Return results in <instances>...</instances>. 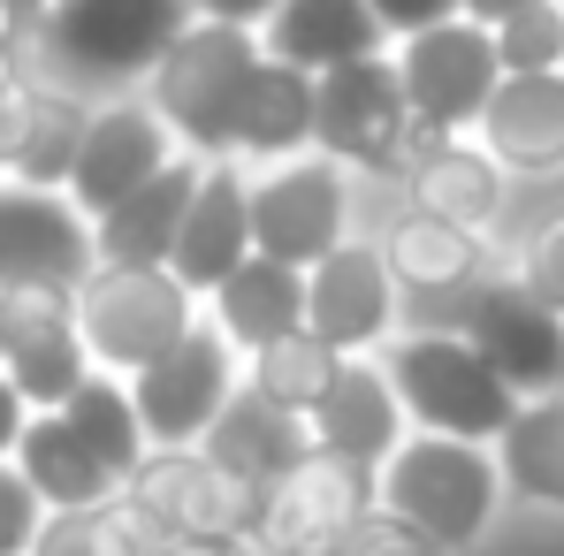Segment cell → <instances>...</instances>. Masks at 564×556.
Masks as SVG:
<instances>
[{
	"mask_svg": "<svg viewBox=\"0 0 564 556\" xmlns=\"http://www.w3.org/2000/svg\"><path fill=\"white\" fill-rule=\"evenodd\" d=\"M191 23V0H39L23 69L77 99L138 92L145 69Z\"/></svg>",
	"mask_w": 564,
	"mask_h": 556,
	"instance_id": "6da1fadb",
	"label": "cell"
},
{
	"mask_svg": "<svg viewBox=\"0 0 564 556\" xmlns=\"http://www.w3.org/2000/svg\"><path fill=\"white\" fill-rule=\"evenodd\" d=\"M260 62V31H237V23H206L191 15L184 31L169 39V54L145 69V107L169 122V138L198 153V161H221L229 153V115L245 99V77Z\"/></svg>",
	"mask_w": 564,
	"mask_h": 556,
	"instance_id": "7a4b0ae2",
	"label": "cell"
},
{
	"mask_svg": "<svg viewBox=\"0 0 564 556\" xmlns=\"http://www.w3.org/2000/svg\"><path fill=\"white\" fill-rule=\"evenodd\" d=\"M496 511V465L480 443H458V435H420V443H397L381 458V519L404 526L412 542L427 549H466L480 542Z\"/></svg>",
	"mask_w": 564,
	"mask_h": 556,
	"instance_id": "3957f363",
	"label": "cell"
},
{
	"mask_svg": "<svg viewBox=\"0 0 564 556\" xmlns=\"http://www.w3.org/2000/svg\"><path fill=\"white\" fill-rule=\"evenodd\" d=\"M389 389L427 435L458 443H496L519 412V389L473 351L466 336H412L389 351Z\"/></svg>",
	"mask_w": 564,
	"mask_h": 556,
	"instance_id": "277c9868",
	"label": "cell"
},
{
	"mask_svg": "<svg viewBox=\"0 0 564 556\" xmlns=\"http://www.w3.org/2000/svg\"><path fill=\"white\" fill-rule=\"evenodd\" d=\"M77 305V336H85V359L115 373L153 367L191 320V290L169 268H93V275L69 290Z\"/></svg>",
	"mask_w": 564,
	"mask_h": 556,
	"instance_id": "5b68a950",
	"label": "cell"
},
{
	"mask_svg": "<svg viewBox=\"0 0 564 556\" xmlns=\"http://www.w3.org/2000/svg\"><path fill=\"white\" fill-rule=\"evenodd\" d=\"M404 138H412V107H404L389 46L313 77V153L359 176H404Z\"/></svg>",
	"mask_w": 564,
	"mask_h": 556,
	"instance_id": "8992f818",
	"label": "cell"
},
{
	"mask_svg": "<svg viewBox=\"0 0 564 556\" xmlns=\"http://www.w3.org/2000/svg\"><path fill=\"white\" fill-rule=\"evenodd\" d=\"M351 237V168L328 153H290L252 176V252L282 268H313Z\"/></svg>",
	"mask_w": 564,
	"mask_h": 556,
	"instance_id": "52a82bcc",
	"label": "cell"
},
{
	"mask_svg": "<svg viewBox=\"0 0 564 556\" xmlns=\"http://www.w3.org/2000/svg\"><path fill=\"white\" fill-rule=\"evenodd\" d=\"M389 62H397V85H404V107L412 122L427 130H451L466 138L473 115L496 92V39L473 23V15H451V23H427L412 39H389Z\"/></svg>",
	"mask_w": 564,
	"mask_h": 556,
	"instance_id": "ba28073f",
	"label": "cell"
},
{
	"mask_svg": "<svg viewBox=\"0 0 564 556\" xmlns=\"http://www.w3.org/2000/svg\"><path fill=\"white\" fill-rule=\"evenodd\" d=\"M229 389H237L229 336H221V328H206V320H191V328L161 351V359H153V367L130 373V412H138L145 443L184 450V443H198V435L214 427V412L229 404Z\"/></svg>",
	"mask_w": 564,
	"mask_h": 556,
	"instance_id": "9c48e42d",
	"label": "cell"
},
{
	"mask_svg": "<svg viewBox=\"0 0 564 556\" xmlns=\"http://www.w3.org/2000/svg\"><path fill=\"white\" fill-rule=\"evenodd\" d=\"M176 153H184V145H176L169 122L145 107V92H107V99H93L85 145H77L62 190H69V206H77L85 221H99L115 198H130L145 176H161Z\"/></svg>",
	"mask_w": 564,
	"mask_h": 556,
	"instance_id": "30bf717a",
	"label": "cell"
},
{
	"mask_svg": "<svg viewBox=\"0 0 564 556\" xmlns=\"http://www.w3.org/2000/svg\"><path fill=\"white\" fill-rule=\"evenodd\" d=\"M93 268V221L69 206V190L0 176V290H77Z\"/></svg>",
	"mask_w": 564,
	"mask_h": 556,
	"instance_id": "8fae6325",
	"label": "cell"
},
{
	"mask_svg": "<svg viewBox=\"0 0 564 556\" xmlns=\"http://www.w3.org/2000/svg\"><path fill=\"white\" fill-rule=\"evenodd\" d=\"M359 526H367V472L321 458V450L305 465H290L268 488V511H260V534L275 556H336Z\"/></svg>",
	"mask_w": 564,
	"mask_h": 556,
	"instance_id": "7c38bea8",
	"label": "cell"
},
{
	"mask_svg": "<svg viewBox=\"0 0 564 556\" xmlns=\"http://www.w3.org/2000/svg\"><path fill=\"white\" fill-rule=\"evenodd\" d=\"M0 320H8V344H0L8 389L54 412L85 381V336H77L69 290H0Z\"/></svg>",
	"mask_w": 564,
	"mask_h": 556,
	"instance_id": "4fadbf2b",
	"label": "cell"
},
{
	"mask_svg": "<svg viewBox=\"0 0 564 556\" xmlns=\"http://www.w3.org/2000/svg\"><path fill=\"white\" fill-rule=\"evenodd\" d=\"M130 511L153 542L169 534H229L245 519V480H229L206 450H169V458H138L130 472Z\"/></svg>",
	"mask_w": 564,
	"mask_h": 556,
	"instance_id": "5bb4252c",
	"label": "cell"
},
{
	"mask_svg": "<svg viewBox=\"0 0 564 556\" xmlns=\"http://www.w3.org/2000/svg\"><path fill=\"white\" fill-rule=\"evenodd\" d=\"M245 252H252V176H245V161H229V153L198 161L191 206L176 221V244H169V275L184 282L191 297H206Z\"/></svg>",
	"mask_w": 564,
	"mask_h": 556,
	"instance_id": "9a60e30c",
	"label": "cell"
},
{
	"mask_svg": "<svg viewBox=\"0 0 564 556\" xmlns=\"http://www.w3.org/2000/svg\"><path fill=\"white\" fill-rule=\"evenodd\" d=\"M389 320H397V282L381 268L375 244H359V237H344L336 252H321L313 268H305V328L328 344V351H367L389 336Z\"/></svg>",
	"mask_w": 564,
	"mask_h": 556,
	"instance_id": "2e32d148",
	"label": "cell"
},
{
	"mask_svg": "<svg viewBox=\"0 0 564 556\" xmlns=\"http://www.w3.org/2000/svg\"><path fill=\"white\" fill-rule=\"evenodd\" d=\"M466 344L511 389H557L564 381V313H550L542 297H527L519 282H496V290L473 297Z\"/></svg>",
	"mask_w": 564,
	"mask_h": 556,
	"instance_id": "e0dca14e",
	"label": "cell"
},
{
	"mask_svg": "<svg viewBox=\"0 0 564 556\" xmlns=\"http://www.w3.org/2000/svg\"><path fill=\"white\" fill-rule=\"evenodd\" d=\"M480 153L511 176H557L564 168V69L534 77H496L488 107L473 115Z\"/></svg>",
	"mask_w": 564,
	"mask_h": 556,
	"instance_id": "ac0fdd59",
	"label": "cell"
},
{
	"mask_svg": "<svg viewBox=\"0 0 564 556\" xmlns=\"http://www.w3.org/2000/svg\"><path fill=\"white\" fill-rule=\"evenodd\" d=\"M404 190H412L420 214L458 221V229L480 237V229L496 221V206H503V168H496L480 145H466V138L412 122V138H404Z\"/></svg>",
	"mask_w": 564,
	"mask_h": 556,
	"instance_id": "d6986e66",
	"label": "cell"
},
{
	"mask_svg": "<svg viewBox=\"0 0 564 556\" xmlns=\"http://www.w3.org/2000/svg\"><path fill=\"white\" fill-rule=\"evenodd\" d=\"M397 419H404V404H397L389 373L359 367V359H344L336 381L321 389V404L305 412V427H313L321 458L359 465V472H375V465L397 450Z\"/></svg>",
	"mask_w": 564,
	"mask_h": 556,
	"instance_id": "ffe728a7",
	"label": "cell"
},
{
	"mask_svg": "<svg viewBox=\"0 0 564 556\" xmlns=\"http://www.w3.org/2000/svg\"><path fill=\"white\" fill-rule=\"evenodd\" d=\"M191 184H198V153H176L161 176L115 198L93 221V252L99 268H169V244H176V221L191 206Z\"/></svg>",
	"mask_w": 564,
	"mask_h": 556,
	"instance_id": "44dd1931",
	"label": "cell"
},
{
	"mask_svg": "<svg viewBox=\"0 0 564 556\" xmlns=\"http://www.w3.org/2000/svg\"><path fill=\"white\" fill-rule=\"evenodd\" d=\"M381 46H389V39H381L367 0H275L268 23H260V54H275V62L305 69V77L344 69V62L381 54Z\"/></svg>",
	"mask_w": 564,
	"mask_h": 556,
	"instance_id": "7402d4cb",
	"label": "cell"
},
{
	"mask_svg": "<svg viewBox=\"0 0 564 556\" xmlns=\"http://www.w3.org/2000/svg\"><path fill=\"white\" fill-rule=\"evenodd\" d=\"M206 458L221 465L229 480H245V488H275L290 465H305V419L297 412H282L268 404L260 389H229V404L214 412V427H206Z\"/></svg>",
	"mask_w": 564,
	"mask_h": 556,
	"instance_id": "603a6c76",
	"label": "cell"
},
{
	"mask_svg": "<svg viewBox=\"0 0 564 556\" xmlns=\"http://www.w3.org/2000/svg\"><path fill=\"white\" fill-rule=\"evenodd\" d=\"M305 145H313V77L260 54L229 115V161H290Z\"/></svg>",
	"mask_w": 564,
	"mask_h": 556,
	"instance_id": "cb8c5ba5",
	"label": "cell"
},
{
	"mask_svg": "<svg viewBox=\"0 0 564 556\" xmlns=\"http://www.w3.org/2000/svg\"><path fill=\"white\" fill-rule=\"evenodd\" d=\"M206 297H214V328L229 336V351H260L290 328H305V268H282L268 252H245Z\"/></svg>",
	"mask_w": 564,
	"mask_h": 556,
	"instance_id": "d4e9b609",
	"label": "cell"
},
{
	"mask_svg": "<svg viewBox=\"0 0 564 556\" xmlns=\"http://www.w3.org/2000/svg\"><path fill=\"white\" fill-rule=\"evenodd\" d=\"M381 268L397 290H420V297H443V290H466L480 275V237L458 229V221H435V214H420V206H404L397 221H389V237L375 244Z\"/></svg>",
	"mask_w": 564,
	"mask_h": 556,
	"instance_id": "484cf974",
	"label": "cell"
},
{
	"mask_svg": "<svg viewBox=\"0 0 564 556\" xmlns=\"http://www.w3.org/2000/svg\"><path fill=\"white\" fill-rule=\"evenodd\" d=\"M15 472L31 480V495L39 503H54V511H85V503H107V488H115V472L62 427V412H46V419H23V435H15Z\"/></svg>",
	"mask_w": 564,
	"mask_h": 556,
	"instance_id": "4316f807",
	"label": "cell"
},
{
	"mask_svg": "<svg viewBox=\"0 0 564 556\" xmlns=\"http://www.w3.org/2000/svg\"><path fill=\"white\" fill-rule=\"evenodd\" d=\"M85 122H93V99L62 92V85H39V92H31V115H23V130H15V153H8L0 176L39 184V190H62V184H69L77 145H85Z\"/></svg>",
	"mask_w": 564,
	"mask_h": 556,
	"instance_id": "83f0119b",
	"label": "cell"
},
{
	"mask_svg": "<svg viewBox=\"0 0 564 556\" xmlns=\"http://www.w3.org/2000/svg\"><path fill=\"white\" fill-rule=\"evenodd\" d=\"M54 412H62V427H69V435H77V443H85L115 480L145 458V427H138V412H130V389H122V381H93V373H85Z\"/></svg>",
	"mask_w": 564,
	"mask_h": 556,
	"instance_id": "f1b7e54d",
	"label": "cell"
},
{
	"mask_svg": "<svg viewBox=\"0 0 564 556\" xmlns=\"http://www.w3.org/2000/svg\"><path fill=\"white\" fill-rule=\"evenodd\" d=\"M336 367H344V351H328L313 328H290V336H275V344H260L252 351V389L268 396V404H282V412H313L321 404V389L336 381Z\"/></svg>",
	"mask_w": 564,
	"mask_h": 556,
	"instance_id": "f546056e",
	"label": "cell"
},
{
	"mask_svg": "<svg viewBox=\"0 0 564 556\" xmlns=\"http://www.w3.org/2000/svg\"><path fill=\"white\" fill-rule=\"evenodd\" d=\"M496 443H503V472H511L527 495L564 503V396H550V404H519L511 427H503Z\"/></svg>",
	"mask_w": 564,
	"mask_h": 556,
	"instance_id": "4dcf8cb0",
	"label": "cell"
},
{
	"mask_svg": "<svg viewBox=\"0 0 564 556\" xmlns=\"http://www.w3.org/2000/svg\"><path fill=\"white\" fill-rule=\"evenodd\" d=\"M161 542L138 526V511L122 503V511H99V503H85V511H54V526H39V542H31V556H153Z\"/></svg>",
	"mask_w": 564,
	"mask_h": 556,
	"instance_id": "1f68e13d",
	"label": "cell"
},
{
	"mask_svg": "<svg viewBox=\"0 0 564 556\" xmlns=\"http://www.w3.org/2000/svg\"><path fill=\"white\" fill-rule=\"evenodd\" d=\"M488 39H496V69H503V77L564 69V0H534V8L503 15Z\"/></svg>",
	"mask_w": 564,
	"mask_h": 556,
	"instance_id": "d6a6232c",
	"label": "cell"
},
{
	"mask_svg": "<svg viewBox=\"0 0 564 556\" xmlns=\"http://www.w3.org/2000/svg\"><path fill=\"white\" fill-rule=\"evenodd\" d=\"M519 290H527V297H542L550 313H564V214H557V221H542V229L527 237Z\"/></svg>",
	"mask_w": 564,
	"mask_h": 556,
	"instance_id": "836d02e7",
	"label": "cell"
},
{
	"mask_svg": "<svg viewBox=\"0 0 564 556\" xmlns=\"http://www.w3.org/2000/svg\"><path fill=\"white\" fill-rule=\"evenodd\" d=\"M39 511H46V503L31 495V480L0 465V556H31V542H39V526H46Z\"/></svg>",
	"mask_w": 564,
	"mask_h": 556,
	"instance_id": "e575fe53",
	"label": "cell"
},
{
	"mask_svg": "<svg viewBox=\"0 0 564 556\" xmlns=\"http://www.w3.org/2000/svg\"><path fill=\"white\" fill-rule=\"evenodd\" d=\"M381 23V39H412V31H427V23H451L458 15V0H367Z\"/></svg>",
	"mask_w": 564,
	"mask_h": 556,
	"instance_id": "d590c367",
	"label": "cell"
},
{
	"mask_svg": "<svg viewBox=\"0 0 564 556\" xmlns=\"http://www.w3.org/2000/svg\"><path fill=\"white\" fill-rule=\"evenodd\" d=\"M344 549H351V556H443V549H427V542H412L404 526H389V519H381V526H359ZM344 549H336V556H344Z\"/></svg>",
	"mask_w": 564,
	"mask_h": 556,
	"instance_id": "8d00e7d4",
	"label": "cell"
},
{
	"mask_svg": "<svg viewBox=\"0 0 564 556\" xmlns=\"http://www.w3.org/2000/svg\"><path fill=\"white\" fill-rule=\"evenodd\" d=\"M268 8H275V0H191V15H206V23H237V31H260Z\"/></svg>",
	"mask_w": 564,
	"mask_h": 556,
	"instance_id": "74e56055",
	"label": "cell"
},
{
	"mask_svg": "<svg viewBox=\"0 0 564 556\" xmlns=\"http://www.w3.org/2000/svg\"><path fill=\"white\" fill-rule=\"evenodd\" d=\"M153 556H245V549H237L229 534H169Z\"/></svg>",
	"mask_w": 564,
	"mask_h": 556,
	"instance_id": "f35d334b",
	"label": "cell"
},
{
	"mask_svg": "<svg viewBox=\"0 0 564 556\" xmlns=\"http://www.w3.org/2000/svg\"><path fill=\"white\" fill-rule=\"evenodd\" d=\"M15 435H23V396L8 389V373H0V458L15 450Z\"/></svg>",
	"mask_w": 564,
	"mask_h": 556,
	"instance_id": "ab89813d",
	"label": "cell"
},
{
	"mask_svg": "<svg viewBox=\"0 0 564 556\" xmlns=\"http://www.w3.org/2000/svg\"><path fill=\"white\" fill-rule=\"evenodd\" d=\"M519 8H534V0H458V15H473L480 31H496L503 15H519Z\"/></svg>",
	"mask_w": 564,
	"mask_h": 556,
	"instance_id": "60d3db41",
	"label": "cell"
},
{
	"mask_svg": "<svg viewBox=\"0 0 564 556\" xmlns=\"http://www.w3.org/2000/svg\"><path fill=\"white\" fill-rule=\"evenodd\" d=\"M0 344H8V320H0Z\"/></svg>",
	"mask_w": 564,
	"mask_h": 556,
	"instance_id": "b9f144b4",
	"label": "cell"
},
{
	"mask_svg": "<svg viewBox=\"0 0 564 556\" xmlns=\"http://www.w3.org/2000/svg\"><path fill=\"white\" fill-rule=\"evenodd\" d=\"M15 8H39V0H15Z\"/></svg>",
	"mask_w": 564,
	"mask_h": 556,
	"instance_id": "7bdbcfd3",
	"label": "cell"
}]
</instances>
